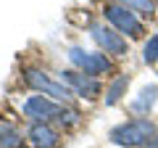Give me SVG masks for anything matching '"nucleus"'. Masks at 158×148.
Returning a JSON list of instances; mask_svg holds the SVG:
<instances>
[{
  "instance_id": "obj_2",
  "label": "nucleus",
  "mask_w": 158,
  "mask_h": 148,
  "mask_svg": "<svg viewBox=\"0 0 158 148\" xmlns=\"http://www.w3.org/2000/svg\"><path fill=\"white\" fill-rule=\"evenodd\" d=\"M103 19H106L118 34H124L129 40H137V37H142V32H145V27H142V21L135 16V11L124 8L121 3H106V6H103Z\"/></svg>"
},
{
  "instance_id": "obj_11",
  "label": "nucleus",
  "mask_w": 158,
  "mask_h": 148,
  "mask_svg": "<svg viewBox=\"0 0 158 148\" xmlns=\"http://www.w3.org/2000/svg\"><path fill=\"white\" fill-rule=\"evenodd\" d=\"M127 87H129V77H127V74H118L116 80H113L111 85H108V90H106V103H108V106L118 103L121 98H124Z\"/></svg>"
},
{
  "instance_id": "obj_1",
  "label": "nucleus",
  "mask_w": 158,
  "mask_h": 148,
  "mask_svg": "<svg viewBox=\"0 0 158 148\" xmlns=\"http://www.w3.org/2000/svg\"><path fill=\"white\" fill-rule=\"evenodd\" d=\"M156 132L158 130H156V124H153L150 119L135 116V119L121 122L118 127H113L111 135H108V140H111L113 146H124V148H142Z\"/></svg>"
},
{
  "instance_id": "obj_14",
  "label": "nucleus",
  "mask_w": 158,
  "mask_h": 148,
  "mask_svg": "<svg viewBox=\"0 0 158 148\" xmlns=\"http://www.w3.org/2000/svg\"><path fill=\"white\" fill-rule=\"evenodd\" d=\"M142 58H145V63H158V34L148 37L145 48H142Z\"/></svg>"
},
{
  "instance_id": "obj_7",
  "label": "nucleus",
  "mask_w": 158,
  "mask_h": 148,
  "mask_svg": "<svg viewBox=\"0 0 158 148\" xmlns=\"http://www.w3.org/2000/svg\"><path fill=\"white\" fill-rule=\"evenodd\" d=\"M61 82L79 98H87V101H95L103 93V85L98 77H90V74L82 72H61Z\"/></svg>"
},
{
  "instance_id": "obj_5",
  "label": "nucleus",
  "mask_w": 158,
  "mask_h": 148,
  "mask_svg": "<svg viewBox=\"0 0 158 148\" xmlns=\"http://www.w3.org/2000/svg\"><path fill=\"white\" fill-rule=\"evenodd\" d=\"M90 34L92 40L98 42V48H100L103 53H111V56H127V50H129V45H127V37L124 34H118L113 27H106V24H92L90 27Z\"/></svg>"
},
{
  "instance_id": "obj_15",
  "label": "nucleus",
  "mask_w": 158,
  "mask_h": 148,
  "mask_svg": "<svg viewBox=\"0 0 158 148\" xmlns=\"http://www.w3.org/2000/svg\"><path fill=\"white\" fill-rule=\"evenodd\" d=\"M142 148H158V132H156V135H153V137H150V140H148Z\"/></svg>"
},
{
  "instance_id": "obj_8",
  "label": "nucleus",
  "mask_w": 158,
  "mask_h": 148,
  "mask_svg": "<svg viewBox=\"0 0 158 148\" xmlns=\"http://www.w3.org/2000/svg\"><path fill=\"white\" fill-rule=\"evenodd\" d=\"M27 140L32 148H58L61 146V132L50 127L48 122H34L27 132Z\"/></svg>"
},
{
  "instance_id": "obj_13",
  "label": "nucleus",
  "mask_w": 158,
  "mask_h": 148,
  "mask_svg": "<svg viewBox=\"0 0 158 148\" xmlns=\"http://www.w3.org/2000/svg\"><path fill=\"white\" fill-rule=\"evenodd\" d=\"M116 3H121L124 8H129V11L135 13H142V16H156V3L153 0H116Z\"/></svg>"
},
{
  "instance_id": "obj_4",
  "label": "nucleus",
  "mask_w": 158,
  "mask_h": 148,
  "mask_svg": "<svg viewBox=\"0 0 158 148\" xmlns=\"http://www.w3.org/2000/svg\"><path fill=\"white\" fill-rule=\"evenodd\" d=\"M69 61L77 66V72L90 74V77H100V74L111 72V58L103 50H82V48H69Z\"/></svg>"
},
{
  "instance_id": "obj_9",
  "label": "nucleus",
  "mask_w": 158,
  "mask_h": 148,
  "mask_svg": "<svg viewBox=\"0 0 158 148\" xmlns=\"http://www.w3.org/2000/svg\"><path fill=\"white\" fill-rule=\"evenodd\" d=\"M156 101H158V87H156V85H150V87H142V93L129 103V108L135 111V114H148V111L153 108V103H156Z\"/></svg>"
},
{
  "instance_id": "obj_10",
  "label": "nucleus",
  "mask_w": 158,
  "mask_h": 148,
  "mask_svg": "<svg viewBox=\"0 0 158 148\" xmlns=\"http://www.w3.org/2000/svg\"><path fill=\"white\" fill-rule=\"evenodd\" d=\"M0 148H24V135L19 132V127L0 122Z\"/></svg>"
},
{
  "instance_id": "obj_3",
  "label": "nucleus",
  "mask_w": 158,
  "mask_h": 148,
  "mask_svg": "<svg viewBox=\"0 0 158 148\" xmlns=\"http://www.w3.org/2000/svg\"><path fill=\"white\" fill-rule=\"evenodd\" d=\"M24 82H27L34 93L48 95L50 101L61 103V106H63V103H69V101L74 98V93L69 90L61 80H53V77H48V74L40 72V69H24Z\"/></svg>"
},
{
  "instance_id": "obj_12",
  "label": "nucleus",
  "mask_w": 158,
  "mask_h": 148,
  "mask_svg": "<svg viewBox=\"0 0 158 148\" xmlns=\"http://www.w3.org/2000/svg\"><path fill=\"white\" fill-rule=\"evenodd\" d=\"M53 122H58V127H61L63 132L66 130H74V127L82 122V114H79L77 108H69V106H61V111H58V116Z\"/></svg>"
},
{
  "instance_id": "obj_6",
  "label": "nucleus",
  "mask_w": 158,
  "mask_h": 148,
  "mask_svg": "<svg viewBox=\"0 0 158 148\" xmlns=\"http://www.w3.org/2000/svg\"><path fill=\"white\" fill-rule=\"evenodd\" d=\"M21 111H24V116H27L29 122H48L50 124L53 119L58 116V111H61V103H56V101H50L48 95H29L27 101H24V106H21Z\"/></svg>"
}]
</instances>
